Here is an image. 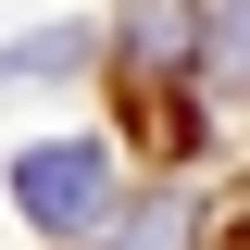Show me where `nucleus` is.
I'll return each instance as SVG.
<instances>
[{
	"instance_id": "2",
	"label": "nucleus",
	"mask_w": 250,
	"mask_h": 250,
	"mask_svg": "<svg viewBox=\"0 0 250 250\" xmlns=\"http://www.w3.org/2000/svg\"><path fill=\"white\" fill-rule=\"evenodd\" d=\"M188 38H200V0H138L125 13V50H138V75H175Z\"/></svg>"
},
{
	"instance_id": "6",
	"label": "nucleus",
	"mask_w": 250,
	"mask_h": 250,
	"mask_svg": "<svg viewBox=\"0 0 250 250\" xmlns=\"http://www.w3.org/2000/svg\"><path fill=\"white\" fill-rule=\"evenodd\" d=\"M238 250H250V238H238Z\"/></svg>"
},
{
	"instance_id": "4",
	"label": "nucleus",
	"mask_w": 250,
	"mask_h": 250,
	"mask_svg": "<svg viewBox=\"0 0 250 250\" xmlns=\"http://www.w3.org/2000/svg\"><path fill=\"white\" fill-rule=\"evenodd\" d=\"M188 225H200V200H188V188H163L150 213H138V225H113L100 250H188Z\"/></svg>"
},
{
	"instance_id": "5",
	"label": "nucleus",
	"mask_w": 250,
	"mask_h": 250,
	"mask_svg": "<svg viewBox=\"0 0 250 250\" xmlns=\"http://www.w3.org/2000/svg\"><path fill=\"white\" fill-rule=\"evenodd\" d=\"M225 88H250V0H225V50H213Z\"/></svg>"
},
{
	"instance_id": "1",
	"label": "nucleus",
	"mask_w": 250,
	"mask_h": 250,
	"mask_svg": "<svg viewBox=\"0 0 250 250\" xmlns=\"http://www.w3.org/2000/svg\"><path fill=\"white\" fill-rule=\"evenodd\" d=\"M13 200H25V225H50V238H88V225H113V150L50 138V150L13 163Z\"/></svg>"
},
{
	"instance_id": "3",
	"label": "nucleus",
	"mask_w": 250,
	"mask_h": 250,
	"mask_svg": "<svg viewBox=\"0 0 250 250\" xmlns=\"http://www.w3.org/2000/svg\"><path fill=\"white\" fill-rule=\"evenodd\" d=\"M62 62H88V25H38L0 50V88H25V75H62Z\"/></svg>"
}]
</instances>
